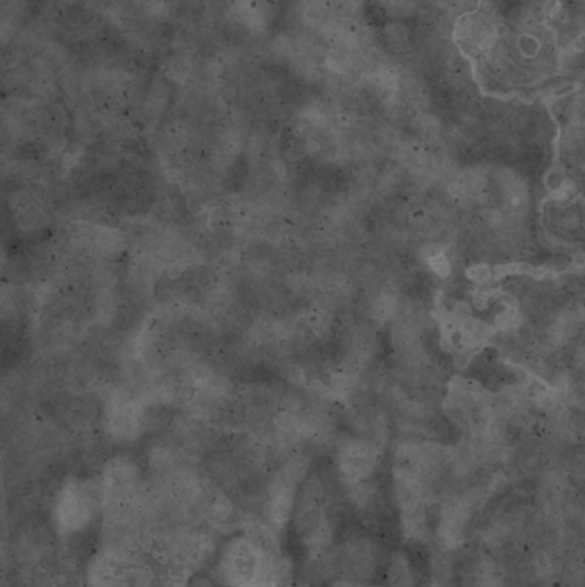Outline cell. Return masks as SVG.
Listing matches in <instances>:
<instances>
[{"label":"cell","instance_id":"1","mask_svg":"<svg viewBox=\"0 0 585 587\" xmlns=\"http://www.w3.org/2000/svg\"><path fill=\"white\" fill-rule=\"evenodd\" d=\"M215 579L225 587H284L285 560L277 533L263 526L230 538L218 553Z\"/></svg>","mask_w":585,"mask_h":587},{"label":"cell","instance_id":"2","mask_svg":"<svg viewBox=\"0 0 585 587\" xmlns=\"http://www.w3.org/2000/svg\"><path fill=\"white\" fill-rule=\"evenodd\" d=\"M503 28L500 9L493 0H481L476 9L457 18L453 38L465 55L479 57L491 49Z\"/></svg>","mask_w":585,"mask_h":587},{"label":"cell","instance_id":"3","mask_svg":"<svg viewBox=\"0 0 585 587\" xmlns=\"http://www.w3.org/2000/svg\"><path fill=\"white\" fill-rule=\"evenodd\" d=\"M328 567L335 570L338 579L374 581L385 570V558L380 546L369 536L349 538L337 550L330 551Z\"/></svg>","mask_w":585,"mask_h":587},{"label":"cell","instance_id":"4","mask_svg":"<svg viewBox=\"0 0 585 587\" xmlns=\"http://www.w3.org/2000/svg\"><path fill=\"white\" fill-rule=\"evenodd\" d=\"M378 467V454L371 443L349 438L338 448L337 469L347 486L361 485L373 478Z\"/></svg>","mask_w":585,"mask_h":587},{"label":"cell","instance_id":"5","mask_svg":"<svg viewBox=\"0 0 585 587\" xmlns=\"http://www.w3.org/2000/svg\"><path fill=\"white\" fill-rule=\"evenodd\" d=\"M95 515H97L95 514V505L88 495L81 493V491H73V493L69 491L62 498L57 519L69 531H81L86 526H90Z\"/></svg>","mask_w":585,"mask_h":587},{"label":"cell","instance_id":"6","mask_svg":"<svg viewBox=\"0 0 585 587\" xmlns=\"http://www.w3.org/2000/svg\"><path fill=\"white\" fill-rule=\"evenodd\" d=\"M385 587H417L416 572L404 551L393 553L385 563Z\"/></svg>","mask_w":585,"mask_h":587},{"label":"cell","instance_id":"7","mask_svg":"<svg viewBox=\"0 0 585 587\" xmlns=\"http://www.w3.org/2000/svg\"><path fill=\"white\" fill-rule=\"evenodd\" d=\"M373 4L380 13L385 14L386 18L399 21V23L421 13V7H423L421 0H373Z\"/></svg>","mask_w":585,"mask_h":587},{"label":"cell","instance_id":"8","mask_svg":"<svg viewBox=\"0 0 585 587\" xmlns=\"http://www.w3.org/2000/svg\"><path fill=\"white\" fill-rule=\"evenodd\" d=\"M330 587H385L374 581H352V579H335Z\"/></svg>","mask_w":585,"mask_h":587},{"label":"cell","instance_id":"9","mask_svg":"<svg viewBox=\"0 0 585 587\" xmlns=\"http://www.w3.org/2000/svg\"><path fill=\"white\" fill-rule=\"evenodd\" d=\"M284 587H320L313 579H292L285 582Z\"/></svg>","mask_w":585,"mask_h":587},{"label":"cell","instance_id":"10","mask_svg":"<svg viewBox=\"0 0 585 587\" xmlns=\"http://www.w3.org/2000/svg\"><path fill=\"white\" fill-rule=\"evenodd\" d=\"M433 587H452V586H448L447 582H436V584H433Z\"/></svg>","mask_w":585,"mask_h":587}]
</instances>
